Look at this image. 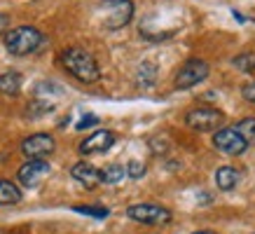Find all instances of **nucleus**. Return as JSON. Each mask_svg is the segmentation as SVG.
Wrapping results in <instances>:
<instances>
[{"label":"nucleus","instance_id":"1a4fd4ad","mask_svg":"<svg viewBox=\"0 0 255 234\" xmlns=\"http://www.w3.org/2000/svg\"><path fill=\"white\" fill-rule=\"evenodd\" d=\"M47 173H49V164H47L45 159H28V162L19 169L16 178L26 187H38V183L45 178Z\"/></svg>","mask_w":255,"mask_h":234},{"label":"nucleus","instance_id":"9d476101","mask_svg":"<svg viewBox=\"0 0 255 234\" xmlns=\"http://www.w3.org/2000/svg\"><path fill=\"white\" fill-rule=\"evenodd\" d=\"M115 143V133L108 131V129H99L94 131L92 136H87L82 143H80V152L82 155H96V152H106L108 148H113Z\"/></svg>","mask_w":255,"mask_h":234},{"label":"nucleus","instance_id":"f3484780","mask_svg":"<svg viewBox=\"0 0 255 234\" xmlns=\"http://www.w3.org/2000/svg\"><path fill=\"white\" fill-rule=\"evenodd\" d=\"M234 68H239L241 73H253L255 70V52H244L234 59Z\"/></svg>","mask_w":255,"mask_h":234},{"label":"nucleus","instance_id":"2eb2a0df","mask_svg":"<svg viewBox=\"0 0 255 234\" xmlns=\"http://www.w3.org/2000/svg\"><path fill=\"white\" fill-rule=\"evenodd\" d=\"M232 129L246 140V145H255V117H244Z\"/></svg>","mask_w":255,"mask_h":234},{"label":"nucleus","instance_id":"6ab92c4d","mask_svg":"<svg viewBox=\"0 0 255 234\" xmlns=\"http://www.w3.org/2000/svg\"><path fill=\"white\" fill-rule=\"evenodd\" d=\"M75 213H85V216H94V218H108V209L103 206H73Z\"/></svg>","mask_w":255,"mask_h":234},{"label":"nucleus","instance_id":"423d86ee","mask_svg":"<svg viewBox=\"0 0 255 234\" xmlns=\"http://www.w3.org/2000/svg\"><path fill=\"white\" fill-rule=\"evenodd\" d=\"M209 63L201 61V59H190V61L178 70L176 75V89H190V87H197L199 82L209 78Z\"/></svg>","mask_w":255,"mask_h":234},{"label":"nucleus","instance_id":"aec40b11","mask_svg":"<svg viewBox=\"0 0 255 234\" xmlns=\"http://www.w3.org/2000/svg\"><path fill=\"white\" fill-rule=\"evenodd\" d=\"M124 171H127V176L133 180H138L145 176V164L143 162H129L127 166H124Z\"/></svg>","mask_w":255,"mask_h":234},{"label":"nucleus","instance_id":"20e7f679","mask_svg":"<svg viewBox=\"0 0 255 234\" xmlns=\"http://www.w3.org/2000/svg\"><path fill=\"white\" fill-rule=\"evenodd\" d=\"M225 122L223 110L211 108V106H199V108L187 110L185 115V124L194 131H213V129H220V124Z\"/></svg>","mask_w":255,"mask_h":234},{"label":"nucleus","instance_id":"412c9836","mask_svg":"<svg viewBox=\"0 0 255 234\" xmlns=\"http://www.w3.org/2000/svg\"><path fill=\"white\" fill-rule=\"evenodd\" d=\"M241 96H244L248 103H255V80L253 82H246V85L241 87Z\"/></svg>","mask_w":255,"mask_h":234},{"label":"nucleus","instance_id":"b1692460","mask_svg":"<svg viewBox=\"0 0 255 234\" xmlns=\"http://www.w3.org/2000/svg\"><path fill=\"white\" fill-rule=\"evenodd\" d=\"M194 234H213V232H209V230H201V232H194Z\"/></svg>","mask_w":255,"mask_h":234},{"label":"nucleus","instance_id":"ddd939ff","mask_svg":"<svg viewBox=\"0 0 255 234\" xmlns=\"http://www.w3.org/2000/svg\"><path fill=\"white\" fill-rule=\"evenodd\" d=\"M21 92V75L16 70H7L0 75V94H7V96H16Z\"/></svg>","mask_w":255,"mask_h":234},{"label":"nucleus","instance_id":"f03ea898","mask_svg":"<svg viewBox=\"0 0 255 234\" xmlns=\"http://www.w3.org/2000/svg\"><path fill=\"white\" fill-rule=\"evenodd\" d=\"M42 42H45V35L33 26H19V28H12L5 33V47L14 56L33 54L35 49H40Z\"/></svg>","mask_w":255,"mask_h":234},{"label":"nucleus","instance_id":"9b49d317","mask_svg":"<svg viewBox=\"0 0 255 234\" xmlns=\"http://www.w3.org/2000/svg\"><path fill=\"white\" fill-rule=\"evenodd\" d=\"M70 176L78 180V183H82L87 190H94V187L101 185V171L96 169V166H92V164H87V162L73 164V169H70Z\"/></svg>","mask_w":255,"mask_h":234},{"label":"nucleus","instance_id":"a211bd4d","mask_svg":"<svg viewBox=\"0 0 255 234\" xmlns=\"http://www.w3.org/2000/svg\"><path fill=\"white\" fill-rule=\"evenodd\" d=\"M155 63H143L138 68V82L143 87H147V85H152V80H155Z\"/></svg>","mask_w":255,"mask_h":234},{"label":"nucleus","instance_id":"5701e85b","mask_svg":"<svg viewBox=\"0 0 255 234\" xmlns=\"http://www.w3.org/2000/svg\"><path fill=\"white\" fill-rule=\"evenodd\" d=\"M7 28H9V16L0 14V35H2V33H7Z\"/></svg>","mask_w":255,"mask_h":234},{"label":"nucleus","instance_id":"4468645a","mask_svg":"<svg viewBox=\"0 0 255 234\" xmlns=\"http://www.w3.org/2000/svg\"><path fill=\"white\" fill-rule=\"evenodd\" d=\"M21 202V190L12 180H0V206H14Z\"/></svg>","mask_w":255,"mask_h":234},{"label":"nucleus","instance_id":"f8f14e48","mask_svg":"<svg viewBox=\"0 0 255 234\" xmlns=\"http://www.w3.org/2000/svg\"><path fill=\"white\" fill-rule=\"evenodd\" d=\"M239 183V171L234 169V166H220L216 171V185L223 190V192H230L234 190Z\"/></svg>","mask_w":255,"mask_h":234},{"label":"nucleus","instance_id":"0eeeda50","mask_svg":"<svg viewBox=\"0 0 255 234\" xmlns=\"http://www.w3.org/2000/svg\"><path fill=\"white\" fill-rule=\"evenodd\" d=\"M54 136H49V133H33L28 138H23L21 143V152L28 159H45L47 155L54 152Z\"/></svg>","mask_w":255,"mask_h":234},{"label":"nucleus","instance_id":"7ed1b4c3","mask_svg":"<svg viewBox=\"0 0 255 234\" xmlns=\"http://www.w3.org/2000/svg\"><path fill=\"white\" fill-rule=\"evenodd\" d=\"M101 12V21L106 28L115 31V28H122L131 21L133 16V2L131 0H103L99 5Z\"/></svg>","mask_w":255,"mask_h":234},{"label":"nucleus","instance_id":"dca6fc26","mask_svg":"<svg viewBox=\"0 0 255 234\" xmlns=\"http://www.w3.org/2000/svg\"><path fill=\"white\" fill-rule=\"evenodd\" d=\"M127 176V171H124L122 164H108L103 171H101V183H106V185H115V183H120V180Z\"/></svg>","mask_w":255,"mask_h":234},{"label":"nucleus","instance_id":"39448f33","mask_svg":"<svg viewBox=\"0 0 255 234\" xmlns=\"http://www.w3.org/2000/svg\"><path fill=\"white\" fill-rule=\"evenodd\" d=\"M127 216L140 225H166L171 223V211L159 204H133L127 209Z\"/></svg>","mask_w":255,"mask_h":234},{"label":"nucleus","instance_id":"4be33fe9","mask_svg":"<svg viewBox=\"0 0 255 234\" xmlns=\"http://www.w3.org/2000/svg\"><path fill=\"white\" fill-rule=\"evenodd\" d=\"M94 124H99V117L96 115H85L78 122V129H87V126H94Z\"/></svg>","mask_w":255,"mask_h":234},{"label":"nucleus","instance_id":"6e6552de","mask_svg":"<svg viewBox=\"0 0 255 234\" xmlns=\"http://www.w3.org/2000/svg\"><path fill=\"white\" fill-rule=\"evenodd\" d=\"M213 145H216L220 152H227V155H244L246 152V140L241 138L234 129H220L213 136Z\"/></svg>","mask_w":255,"mask_h":234},{"label":"nucleus","instance_id":"f257e3e1","mask_svg":"<svg viewBox=\"0 0 255 234\" xmlns=\"http://www.w3.org/2000/svg\"><path fill=\"white\" fill-rule=\"evenodd\" d=\"M59 61H61V66L68 70L73 78L85 82V85H92V82H96L101 78V68H99V63H96V59L87 49H82V47H68V49H63Z\"/></svg>","mask_w":255,"mask_h":234}]
</instances>
